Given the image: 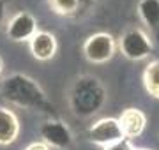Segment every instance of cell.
I'll return each instance as SVG.
<instances>
[{"instance_id": "6da1fadb", "label": "cell", "mask_w": 159, "mask_h": 150, "mask_svg": "<svg viewBox=\"0 0 159 150\" xmlns=\"http://www.w3.org/2000/svg\"><path fill=\"white\" fill-rule=\"evenodd\" d=\"M0 95L9 104L30 111H39L44 115H53V104L39 83L29 74L12 73L2 80Z\"/></svg>"}, {"instance_id": "7a4b0ae2", "label": "cell", "mask_w": 159, "mask_h": 150, "mask_svg": "<svg viewBox=\"0 0 159 150\" xmlns=\"http://www.w3.org/2000/svg\"><path fill=\"white\" fill-rule=\"evenodd\" d=\"M108 92L99 78L92 74H81L73 81L69 88V110L78 118H90L102 110Z\"/></svg>"}, {"instance_id": "3957f363", "label": "cell", "mask_w": 159, "mask_h": 150, "mask_svg": "<svg viewBox=\"0 0 159 150\" xmlns=\"http://www.w3.org/2000/svg\"><path fill=\"white\" fill-rule=\"evenodd\" d=\"M117 48L120 53L124 55L131 62H140L150 57V53L154 51V44L150 37H148L142 29H129L120 35Z\"/></svg>"}, {"instance_id": "277c9868", "label": "cell", "mask_w": 159, "mask_h": 150, "mask_svg": "<svg viewBox=\"0 0 159 150\" xmlns=\"http://www.w3.org/2000/svg\"><path fill=\"white\" fill-rule=\"evenodd\" d=\"M117 51V41L108 32H96L83 42V55L90 64H106Z\"/></svg>"}, {"instance_id": "5b68a950", "label": "cell", "mask_w": 159, "mask_h": 150, "mask_svg": "<svg viewBox=\"0 0 159 150\" xmlns=\"http://www.w3.org/2000/svg\"><path fill=\"white\" fill-rule=\"evenodd\" d=\"M87 138L89 141L97 147H108L111 143H117L120 139H124V134H122V129H120L119 118H113V117H104V118H99L89 127L87 131Z\"/></svg>"}, {"instance_id": "8992f818", "label": "cell", "mask_w": 159, "mask_h": 150, "mask_svg": "<svg viewBox=\"0 0 159 150\" xmlns=\"http://www.w3.org/2000/svg\"><path fill=\"white\" fill-rule=\"evenodd\" d=\"M41 141H44L50 148L67 150L73 145V133L66 122L58 118H48L39 127Z\"/></svg>"}, {"instance_id": "52a82bcc", "label": "cell", "mask_w": 159, "mask_h": 150, "mask_svg": "<svg viewBox=\"0 0 159 150\" xmlns=\"http://www.w3.org/2000/svg\"><path fill=\"white\" fill-rule=\"evenodd\" d=\"M37 18L29 11H20L7 21L6 35L12 42H29L39 32Z\"/></svg>"}, {"instance_id": "ba28073f", "label": "cell", "mask_w": 159, "mask_h": 150, "mask_svg": "<svg viewBox=\"0 0 159 150\" xmlns=\"http://www.w3.org/2000/svg\"><path fill=\"white\" fill-rule=\"evenodd\" d=\"M29 50L32 53V57L39 62H48L57 55L58 42L57 37L48 32V30H39L37 34L29 41Z\"/></svg>"}, {"instance_id": "9c48e42d", "label": "cell", "mask_w": 159, "mask_h": 150, "mask_svg": "<svg viewBox=\"0 0 159 150\" xmlns=\"http://www.w3.org/2000/svg\"><path fill=\"white\" fill-rule=\"evenodd\" d=\"M119 124L124 138H140L145 131V127H147V115L140 108H125L119 117Z\"/></svg>"}, {"instance_id": "30bf717a", "label": "cell", "mask_w": 159, "mask_h": 150, "mask_svg": "<svg viewBox=\"0 0 159 150\" xmlns=\"http://www.w3.org/2000/svg\"><path fill=\"white\" fill-rule=\"evenodd\" d=\"M18 136H20V120L16 113L7 106H0V147L12 145Z\"/></svg>"}, {"instance_id": "8fae6325", "label": "cell", "mask_w": 159, "mask_h": 150, "mask_svg": "<svg viewBox=\"0 0 159 150\" xmlns=\"http://www.w3.org/2000/svg\"><path fill=\"white\" fill-rule=\"evenodd\" d=\"M138 16L148 29L159 27V0H140L136 6Z\"/></svg>"}, {"instance_id": "7c38bea8", "label": "cell", "mask_w": 159, "mask_h": 150, "mask_svg": "<svg viewBox=\"0 0 159 150\" xmlns=\"http://www.w3.org/2000/svg\"><path fill=\"white\" fill-rule=\"evenodd\" d=\"M143 87L145 92L154 99H159V60H152L143 69Z\"/></svg>"}, {"instance_id": "4fadbf2b", "label": "cell", "mask_w": 159, "mask_h": 150, "mask_svg": "<svg viewBox=\"0 0 159 150\" xmlns=\"http://www.w3.org/2000/svg\"><path fill=\"white\" fill-rule=\"evenodd\" d=\"M83 2L85 0H48V6L58 16L71 18V16L80 14L81 7H83Z\"/></svg>"}, {"instance_id": "5bb4252c", "label": "cell", "mask_w": 159, "mask_h": 150, "mask_svg": "<svg viewBox=\"0 0 159 150\" xmlns=\"http://www.w3.org/2000/svg\"><path fill=\"white\" fill-rule=\"evenodd\" d=\"M102 150H134V148L131 145V139L124 138V139H120V141H117V143H111L108 147H104Z\"/></svg>"}, {"instance_id": "9a60e30c", "label": "cell", "mask_w": 159, "mask_h": 150, "mask_svg": "<svg viewBox=\"0 0 159 150\" xmlns=\"http://www.w3.org/2000/svg\"><path fill=\"white\" fill-rule=\"evenodd\" d=\"M25 150H51L44 141H34V143H30L25 147Z\"/></svg>"}, {"instance_id": "2e32d148", "label": "cell", "mask_w": 159, "mask_h": 150, "mask_svg": "<svg viewBox=\"0 0 159 150\" xmlns=\"http://www.w3.org/2000/svg\"><path fill=\"white\" fill-rule=\"evenodd\" d=\"M4 20H6V2L0 0V27L4 25Z\"/></svg>"}, {"instance_id": "e0dca14e", "label": "cell", "mask_w": 159, "mask_h": 150, "mask_svg": "<svg viewBox=\"0 0 159 150\" xmlns=\"http://www.w3.org/2000/svg\"><path fill=\"white\" fill-rule=\"evenodd\" d=\"M2 73H4V58L0 57V76H2Z\"/></svg>"}, {"instance_id": "ac0fdd59", "label": "cell", "mask_w": 159, "mask_h": 150, "mask_svg": "<svg viewBox=\"0 0 159 150\" xmlns=\"http://www.w3.org/2000/svg\"><path fill=\"white\" fill-rule=\"evenodd\" d=\"M134 150H148V148H134Z\"/></svg>"}]
</instances>
